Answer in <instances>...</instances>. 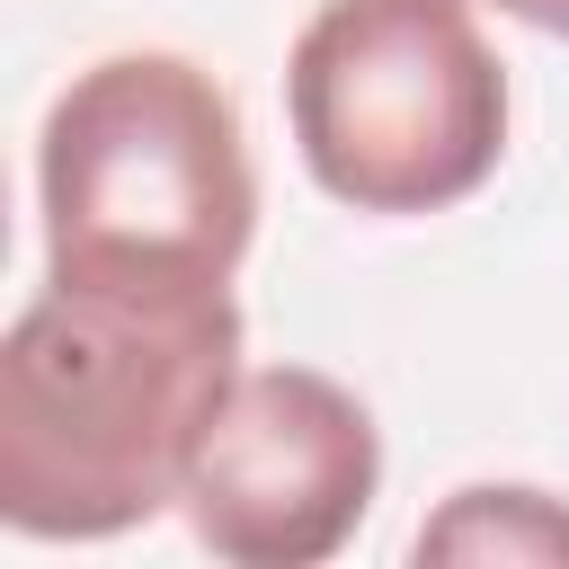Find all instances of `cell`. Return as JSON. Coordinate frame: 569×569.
I'll list each match as a JSON object with an SVG mask.
<instances>
[{
  "label": "cell",
  "instance_id": "obj_6",
  "mask_svg": "<svg viewBox=\"0 0 569 569\" xmlns=\"http://www.w3.org/2000/svg\"><path fill=\"white\" fill-rule=\"evenodd\" d=\"M498 18H516V27H533V36H560L569 44V0H489Z\"/></svg>",
  "mask_w": 569,
  "mask_h": 569
},
{
  "label": "cell",
  "instance_id": "obj_3",
  "mask_svg": "<svg viewBox=\"0 0 569 569\" xmlns=\"http://www.w3.org/2000/svg\"><path fill=\"white\" fill-rule=\"evenodd\" d=\"M284 124L320 196L418 222L507 160V62L471 0H320L284 53Z\"/></svg>",
  "mask_w": 569,
  "mask_h": 569
},
{
  "label": "cell",
  "instance_id": "obj_2",
  "mask_svg": "<svg viewBox=\"0 0 569 569\" xmlns=\"http://www.w3.org/2000/svg\"><path fill=\"white\" fill-rule=\"evenodd\" d=\"M44 276L231 284L258 231V169L231 89L187 53H107L62 80L36 133Z\"/></svg>",
  "mask_w": 569,
  "mask_h": 569
},
{
  "label": "cell",
  "instance_id": "obj_5",
  "mask_svg": "<svg viewBox=\"0 0 569 569\" xmlns=\"http://www.w3.org/2000/svg\"><path fill=\"white\" fill-rule=\"evenodd\" d=\"M418 560H462V569H560L569 560V498L525 489V480H480L453 489L418 542Z\"/></svg>",
  "mask_w": 569,
  "mask_h": 569
},
{
  "label": "cell",
  "instance_id": "obj_4",
  "mask_svg": "<svg viewBox=\"0 0 569 569\" xmlns=\"http://www.w3.org/2000/svg\"><path fill=\"white\" fill-rule=\"evenodd\" d=\"M382 489L373 409L320 365H240L222 391L178 516L231 569H320L356 542Z\"/></svg>",
  "mask_w": 569,
  "mask_h": 569
},
{
  "label": "cell",
  "instance_id": "obj_1",
  "mask_svg": "<svg viewBox=\"0 0 569 569\" xmlns=\"http://www.w3.org/2000/svg\"><path fill=\"white\" fill-rule=\"evenodd\" d=\"M231 382V284L44 276L0 338V525L27 542H107L151 525L178 507Z\"/></svg>",
  "mask_w": 569,
  "mask_h": 569
}]
</instances>
